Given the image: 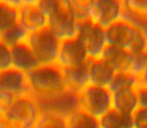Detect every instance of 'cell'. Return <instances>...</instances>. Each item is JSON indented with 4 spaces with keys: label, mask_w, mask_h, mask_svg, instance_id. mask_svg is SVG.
I'll return each mask as SVG.
<instances>
[{
    "label": "cell",
    "mask_w": 147,
    "mask_h": 128,
    "mask_svg": "<svg viewBox=\"0 0 147 128\" xmlns=\"http://www.w3.org/2000/svg\"><path fill=\"white\" fill-rule=\"evenodd\" d=\"M26 79L33 100L49 98L67 90L63 70L57 64L37 66L26 73Z\"/></svg>",
    "instance_id": "cell-1"
},
{
    "label": "cell",
    "mask_w": 147,
    "mask_h": 128,
    "mask_svg": "<svg viewBox=\"0 0 147 128\" xmlns=\"http://www.w3.org/2000/svg\"><path fill=\"white\" fill-rule=\"evenodd\" d=\"M107 46L118 47L132 55L147 50L144 36L136 28L123 20H119L105 29Z\"/></svg>",
    "instance_id": "cell-2"
},
{
    "label": "cell",
    "mask_w": 147,
    "mask_h": 128,
    "mask_svg": "<svg viewBox=\"0 0 147 128\" xmlns=\"http://www.w3.org/2000/svg\"><path fill=\"white\" fill-rule=\"evenodd\" d=\"M25 43L32 51L39 65L57 64L61 40L47 27L42 30L29 33Z\"/></svg>",
    "instance_id": "cell-3"
},
{
    "label": "cell",
    "mask_w": 147,
    "mask_h": 128,
    "mask_svg": "<svg viewBox=\"0 0 147 128\" xmlns=\"http://www.w3.org/2000/svg\"><path fill=\"white\" fill-rule=\"evenodd\" d=\"M112 93L106 87L89 84L79 92L80 110L98 119L112 109Z\"/></svg>",
    "instance_id": "cell-4"
},
{
    "label": "cell",
    "mask_w": 147,
    "mask_h": 128,
    "mask_svg": "<svg viewBox=\"0 0 147 128\" xmlns=\"http://www.w3.org/2000/svg\"><path fill=\"white\" fill-rule=\"evenodd\" d=\"M76 38L86 51L89 59L101 58L107 47L105 29L91 20L79 23Z\"/></svg>",
    "instance_id": "cell-5"
},
{
    "label": "cell",
    "mask_w": 147,
    "mask_h": 128,
    "mask_svg": "<svg viewBox=\"0 0 147 128\" xmlns=\"http://www.w3.org/2000/svg\"><path fill=\"white\" fill-rule=\"evenodd\" d=\"M47 28L61 41L76 38L78 23L71 15L67 0H59L55 10L47 17Z\"/></svg>",
    "instance_id": "cell-6"
},
{
    "label": "cell",
    "mask_w": 147,
    "mask_h": 128,
    "mask_svg": "<svg viewBox=\"0 0 147 128\" xmlns=\"http://www.w3.org/2000/svg\"><path fill=\"white\" fill-rule=\"evenodd\" d=\"M34 101L39 112L55 114L63 118H67L71 114L80 109L79 93L69 89L51 97Z\"/></svg>",
    "instance_id": "cell-7"
},
{
    "label": "cell",
    "mask_w": 147,
    "mask_h": 128,
    "mask_svg": "<svg viewBox=\"0 0 147 128\" xmlns=\"http://www.w3.org/2000/svg\"><path fill=\"white\" fill-rule=\"evenodd\" d=\"M4 113L8 117L20 122L26 128H32L38 116V108L30 95L13 98Z\"/></svg>",
    "instance_id": "cell-8"
},
{
    "label": "cell",
    "mask_w": 147,
    "mask_h": 128,
    "mask_svg": "<svg viewBox=\"0 0 147 128\" xmlns=\"http://www.w3.org/2000/svg\"><path fill=\"white\" fill-rule=\"evenodd\" d=\"M122 0H93L91 21L103 29L120 20Z\"/></svg>",
    "instance_id": "cell-9"
},
{
    "label": "cell",
    "mask_w": 147,
    "mask_h": 128,
    "mask_svg": "<svg viewBox=\"0 0 147 128\" xmlns=\"http://www.w3.org/2000/svg\"><path fill=\"white\" fill-rule=\"evenodd\" d=\"M18 24L27 33H33L47 27V17L37 5V1H20Z\"/></svg>",
    "instance_id": "cell-10"
},
{
    "label": "cell",
    "mask_w": 147,
    "mask_h": 128,
    "mask_svg": "<svg viewBox=\"0 0 147 128\" xmlns=\"http://www.w3.org/2000/svg\"><path fill=\"white\" fill-rule=\"evenodd\" d=\"M88 61V55L77 38L61 41L57 64L61 69L81 65Z\"/></svg>",
    "instance_id": "cell-11"
},
{
    "label": "cell",
    "mask_w": 147,
    "mask_h": 128,
    "mask_svg": "<svg viewBox=\"0 0 147 128\" xmlns=\"http://www.w3.org/2000/svg\"><path fill=\"white\" fill-rule=\"evenodd\" d=\"M0 90L13 98L29 95L26 74L12 67L0 71Z\"/></svg>",
    "instance_id": "cell-12"
},
{
    "label": "cell",
    "mask_w": 147,
    "mask_h": 128,
    "mask_svg": "<svg viewBox=\"0 0 147 128\" xmlns=\"http://www.w3.org/2000/svg\"><path fill=\"white\" fill-rule=\"evenodd\" d=\"M115 73L116 72L102 58L89 59V82H90V85L108 88Z\"/></svg>",
    "instance_id": "cell-13"
},
{
    "label": "cell",
    "mask_w": 147,
    "mask_h": 128,
    "mask_svg": "<svg viewBox=\"0 0 147 128\" xmlns=\"http://www.w3.org/2000/svg\"><path fill=\"white\" fill-rule=\"evenodd\" d=\"M10 49L12 68L26 74L39 66L32 51L25 42L11 47Z\"/></svg>",
    "instance_id": "cell-14"
},
{
    "label": "cell",
    "mask_w": 147,
    "mask_h": 128,
    "mask_svg": "<svg viewBox=\"0 0 147 128\" xmlns=\"http://www.w3.org/2000/svg\"><path fill=\"white\" fill-rule=\"evenodd\" d=\"M63 74L67 89L80 92L90 84L89 82V61L74 67L63 68Z\"/></svg>",
    "instance_id": "cell-15"
},
{
    "label": "cell",
    "mask_w": 147,
    "mask_h": 128,
    "mask_svg": "<svg viewBox=\"0 0 147 128\" xmlns=\"http://www.w3.org/2000/svg\"><path fill=\"white\" fill-rule=\"evenodd\" d=\"M133 55L124 49L118 47L107 46L101 58L111 66L115 72L128 71Z\"/></svg>",
    "instance_id": "cell-16"
},
{
    "label": "cell",
    "mask_w": 147,
    "mask_h": 128,
    "mask_svg": "<svg viewBox=\"0 0 147 128\" xmlns=\"http://www.w3.org/2000/svg\"><path fill=\"white\" fill-rule=\"evenodd\" d=\"M112 99V108L116 111L127 115H132L138 108L135 89L114 93Z\"/></svg>",
    "instance_id": "cell-17"
},
{
    "label": "cell",
    "mask_w": 147,
    "mask_h": 128,
    "mask_svg": "<svg viewBox=\"0 0 147 128\" xmlns=\"http://www.w3.org/2000/svg\"><path fill=\"white\" fill-rule=\"evenodd\" d=\"M20 1H0V33L18 24Z\"/></svg>",
    "instance_id": "cell-18"
},
{
    "label": "cell",
    "mask_w": 147,
    "mask_h": 128,
    "mask_svg": "<svg viewBox=\"0 0 147 128\" xmlns=\"http://www.w3.org/2000/svg\"><path fill=\"white\" fill-rule=\"evenodd\" d=\"M101 128H133L131 115L111 109L99 119Z\"/></svg>",
    "instance_id": "cell-19"
},
{
    "label": "cell",
    "mask_w": 147,
    "mask_h": 128,
    "mask_svg": "<svg viewBox=\"0 0 147 128\" xmlns=\"http://www.w3.org/2000/svg\"><path fill=\"white\" fill-rule=\"evenodd\" d=\"M138 86V79L128 71L115 73L108 89L112 94L132 90Z\"/></svg>",
    "instance_id": "cell-20"
},
{
    "label": "cell",
    "mask_w": 147,
    "mask_h": 128,
    "mask_svg": "<svg viewBox=\"0 0 147 128\" xmlns=\"http://www.w3.org/2000/svg\"><path fill=\"white\" fill-rule=\"evenodd\" d=\"M67 4L78 24L91 20L93 0H67Z\"/></svg>",
    "instance_id": "cell-21"
},
{
    "label": "cell",
    "mask_w": 147,
    "mask_h": 128,
    "mask_svg": "<svg viewBox=\"0 0 147 128\" xmlns=\"http://www.w3.org/2000/svg\"><path fill=\"white\" fill-rule=\"evenodd\" d=\"M67 128H101L98 118L80 109L67 118Z\"/></svg>",
    "instance_id": "cell-22"
},
{
    "label": "cell",
    "mask_w": 147,
    "mask_h": 128,
    "mask_svg": "<svg viewBox=\"0 0 147 128\" xmlns=\"http://www.w3.org/2000/svg\"><path fill=\"white\" fill-rule=\"evenodd\" d=\"M28 33L22 28L19 24L7 29L4 32L0 33V41L4 43L9 48L14 47L20 43L25 42Z\"/></svg>",
    "instance_id": "cell-23"
},
{
    "label": "cell",
    "mask_w": 147,
    "mask_h": 128,
    "mask_svg": "<svg viewBox=\"0 0 147 128\" xmlns=\"http://www.w3.org/2000/svg\"><path fill=\"white\" fill-rule=\"evenodd\" d=\"M32 128H67V118L47 112H39Z\"/></svg>",
    "instance_id": "cell-24"
},
{
    "label": "cell",
    "mask_w": 147,
    "mask_h": 128,
    "mask_svg": "<svg viewBox=\"0 0 147 128\" xmlns=\"http://www.w3.org/2000/svg\"><path fill=\"white\" fill-rule=\"evenodd\" d=\"M122 8L132 15L147 18V0H122Z\"/></svg>",
    "instance_id": "cell-25"
},
{
    "label": "cell",
    "mask_w": 147,
    "mask_h": 128,
    "mask_svg": "<svg viewBox=\"0 0 147 128\" xmlns=\"http://www.w3.org/2000/svg\"><path fill=\"white\" fill-rule=\"evenodd\" d=\"M147 67V51L137 53L132 56L128 72L134 75L137 79L140 78L142 73Z\"/></svg>",
    "instance_id": "cell-26"
},
{
    "label": "cell",
    "mask_w": 147,
    "mask_h": 128,
    "mask_svg": "<svg viewBox=\"0 0 147 128\" xmlns=\"http://www.w3.org/2000/svg\"><path fill=\"white\" fill-rule=\"evenodd\" d=\"M12 67L11 49L0 41V71Z\"/></svg>",
    "instance_id": "cell-27"
},
{
    "label": "cell",
    "mask_w": 147,
    "mask_h": 128,
    "mask_svg": "<svg viewBox=\"0 0 147 128\" xmlns=\"http://www.w3.org/2000/svg\"><path fill=\"white\" fill-rule=\"evenodd\" d=\"M131 118L133 128H147V109L137 108Z\"/></svg>",
    "instance_id": "cell-28"
},
{
    "label": "cell",
    "mask_w": 147,
    "mask_h": 128,
    "mask_svg": "<svg viewBox=\"0 0 147 128\" xmlns=\"http://www.w3.org/2000/svg\"><path fill=\"white\" fill-rule=\"evenodd\" d=\"M0 128H26L23 124L8 117L3 112H0Z\"/></svg>",
    "instance_id": "cell-29"
},
{
    "label": "cell",
    "mask_w": 147,
    "mask_h": 128,
    "mask_svg": "<svg viewBox=\"0 0 147 128\" xmlns=\"http://www.w3.org/2000/svg\"><path fill=\"white\" fill-rule=\"evenodd\" d=\"M137 96V102H138V108L147 109V86L139 85L135 88Z\"/></svg>",
    "instance_id": "cell-30"
},
{
    "label": "cell",
    "mask_w": 147,
    "mask_h": 128,
    "mask_svg": "<svg viewBox=\"0 0 147 128\" xmlns=\"http://www.w3.org/2000/svg\"><path fill=\"white\" fill-rule=\"evenodd\" d=\"M13 100V97H11L10 95L4 93L0 90V112L5 111L8 105L11 103V101Z\"/></svg>",
    "instance_id": "cell-31"
},
{
    "label": "cell",
    "mask_w": 147,
    "mask_h": 128,
    "mask_svg": "<svg viewBox=\"0 0 147 128\" xmlns=\"http://www.w3.org/2000/svg\"><path fill=\"white\" fill-rule=\"evenodd\" d=\"M138 84L139 85L147 86V67L144 70V72L142 73V75L140 76V78L138 79Z\"/></svg>",
    "instance_id": "cell-32"
}]
</instances>
